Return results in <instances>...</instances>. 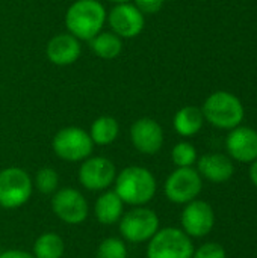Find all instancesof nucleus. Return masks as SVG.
<instances>
[{"mask_svg":"<svg viewBox=\"0 0 257 258\" xmlns=\"http://www.w3.org/2000/svg\"><path fill=\"white\" fill-rule=\"evenodd\" d=\"M35 187L44 194V195H50L55 194L59 187V175L53 168H41L36 174H35Z\"/></svg>","mask_w":257,"mask_h":258,"instance_id":"obj_22","label":"nucleus"},{"mask_svg":"<svg viewBox=\"0 0 257 258\" xmlns=\"http://www.w3.org/2000/svg\"><path fill=\"white\" fill-rule=\"evenodd\" d=\"M97 258H127V248L121 239L108 237L98 245Z\"/></svg>","mask_w":257,"mask_h":258,"instance_id":"obj_24","label":"nucleus"},{"mask_svg":"<svg viewBox=\"0 0 257 258\" xmlns=\"http://www.w3.org/2000/svg\"><path fill=\"white\" fill-rule=\"evenodd\" d=\"M197 168L198 174L212 183H224L230 180L235 172L232 160L220 153L201 156L197 162Z\"/></svg>","mask_w":257,"mask_h":258,"instance_id":"obj_16","label":"nucleus"},{"mask_svg":"<svg viewBox=\"0 0 257 258\" xmlns=\"http://www.w3.org/2000/svg\"><path fill=\"white\" fill-rule=\"evenodd\" d=\"M106 11L97 0H76L65 14L67 29L77 39H92L100 33Z\"/></svg>","mask_w":257,"mask_h":258,"instance_id":"obj_2","label":"nucleus"},{"mask_svg":"<svg viewBox=\"0 0 257 258\" xmlns=\"http://www.w3.org/2000/svg\"><path fill=\"white\" fill-rule=\"evenodd\" d=\"M0 258H35L32 254L26 252V251H20V249H9L0 254Z\"/></svg>","mask_w":257,"mask_h":258,"instance_id":"obj_27","label":"nucleus"},{"mask_svg":"<svg viewBox=\"0 0 257 258\" xmlns=\"http://www.w3.org/2000/svg\"><path fill=\"white\" fill-rule=\"evenodd\" d=\"M204 122V116L201 109L195 106H185L182 107L174 116V128L180 136H194L197 135Z\"/></svg>","mask_w":257,"mask_h":258,"instance_id":"obj_18","label":"nucleus"},{"mask_svg":"<svg viewBox=\"0 0 257 258\" xmlns=\"http://www.w3.org/2000/svg\"><path fill=\"white\" fill-rule=\"evenodd\" d=\"M229 154L241 163H253L257 159V132L250 127H235L227 136Z\"/></svg>","mask_w":257,"mask_h":258,"instance_id":"obj_14","label":"nucleus"},{"mask_svg":"<svg viewBox=\"0 0 257 258\" xmlns=\"http://www.w3.org/2000/svg\"><path fill=\"white\" fill-rule=\"evenodd\" d=\"M108 21L111 29L120 38L138 36L145 24L144 14L130 3H118L109 14Z\"/></svg>","mask_w":257,"mask_h":258,"instance_id":"obj_12","label":"nucleus"},{"mask_svg":"<svg viewBox=\"0 0 257 258\" xmlns=\"http://www.w3.org/2000/svg\"><path fill=\"white\" fill-rule=\"evenodd\" d=\"M118 133H120V125L115 118L100 116L92 122L89 136L92 142L97 145H109L117 139Z\"/></svg>","mask_w":257,"mask_h":258,"instance_id":"obj_20","label":"nucleus"},{"mask_svg":"<svg viewBox=\"0 0 257 258\" xmlns=\"http://www.w3.org/2000/svg\"><path fill=\"white\" fill-rule=\"evenodd\" d=\"M203 116L212 125L224 130L238 127L244 119V106L241 100L226 91H218L209 95L203 104Z\"/></svg>","mask_w":257,"mask_h":258,"instance_id":"obj_3","label":"nucleus"},{"mask_svg":"<svg viewBox=\"0 0 257 258\" xmlns=\"http://www.w3.org/2000/svg\"><path fill=\"white\" fill-rule=\"evenodd\" d=\"M250 178H251L253 184L257 187V159L251 163V168H250Z\"/></svg>","mask_w":257,"mask_h":258,"instance_id":"obj_28","label":"nucleus"},{"mask_svg":"<svg viewBox=\"0 0 257 258\" xmlns=\"http://www.w3.org/2000/svg\"><path fill=\"white\" fill-rule=\"evenodd\" d=\"M118 224L123 239L132 243L148 242L159 230L158 215L151 209L142 206L126 212L118 221Z\"/></svg>","mask_w":257,"mask_h":258,"instance_id":"obj_5","label":"nucleus"},{"mask_svg":"<svg viewBox=\"0 0 257 258\" xmlns=\"http://www.w3.org/2000/svg\"><path fill=\"white\" fill-rule=\"evenodd\" d=\"M192 258H226V251L220 243L209 242L201 245L198 249H194Z\"/></svg>","mask_w":257,"mask_h":258,"instance_id":"obj_25","label":"nucleus"},{"mask_svg":"<svg viewBox=\"0 0 257 258\" xmlns=\"http://www.w3.org/2000/svg\"><path fill=\"white\" fill-rule=\"evenodd\" d=\"M52 209L62 222L70 225H79L88 218V203L73 187L58 189L52 198Z\"/></svg>","mask_w":257,"mask_h":258,"instance_id":"obj_9","label":"nucleus"},{"mask_svg":"<svg viewBox=\"0 0 257 258\" xmlns=\"http://www.w3.org/2000/svg\"><path fill=\"white\" fill-rule=\"evenodd\" d=\"M0 254H2V251H0Z\"/></svg>","mask_w":257,"mask_h":258,"instance_id":"obj_30","label":"nucleus"},{"mask_svg":"<svg viewBox=\"0 0 257 258\" xmlns=\"http://www.w3.org/2000/svg\"><path fill=\"white\" fill-rule=\"evenodd\" d=\"M130 141L142 154H156L164 145V132L151 118H141L130 127Z\"/></svg>","mask_w":257,"mask_h":258,"instance_id":"obj_13","label":"nucleus"},{"mask_svg":"<svg viewBox=\"0 0 257 258\" xmlns=\"http://www.w3.org/2000/svg\"><path fill=\"white\" fill-rule=\"evenodd\" d=\"M182 227L189 237H204L208 236L215 224V215L211 204L201 200H194L186 204L182 212Z\"/></svg>","mask_w":257,"mask_h":258,"instance_id":"obj_11","label":"nucleus"},{"mask_svg":"<svg viewBox=\"0 0 257 258\" xmlns=\"http://www.w3.org/2000/svg\"><path fill=\"white\" fill-rule=\"evenodd\" d=\"M33 183L21 168H6L0 171V206L17 209L26 204L32 195Z\"/></svg>","mask_w":257,"mask_h":258,"instance_id":"obj_7","label":"nucleus"},{"mask_svg":"<svg viewBox=\"0 0 257 258\" xmlns=\"http://www.w3.org/2000/svg\"><path fill=\"white\" fill-rule=\"evenodd\" d=\"M111 2H115V3H127L129 0H111Z\"/></svg>","mask_w":257,"mask_h":258,"instance_id":"obj_29","label":"nucleus"},{"mask_svg":"<svg viewBox=\"0 0 257 258\" xmlns=\"http://www.w3.org/2000/svg\"><path fill=\"white\" fill-rule=\"evenodd\" d=\"M123 200L115 190H106L98 197L94 204V215L97 221L103 225L117 224L123 216Z\"/></svg>","mask_w":257,"mask_h":258,"instance_id":"obj_17","label":"nucleus"},{"mask_svg":"<svg viewBox=\"0 0 257 258\" xmlns=\"http://www.w3.org/2000/svg\"><path fill=\"white\" fill-rule=\"evenodd\" d=\"M191 237L179 228H164L148 240L147 258H192Z\"/></svg>","mask_w":257,"mask_h":258,"instance_id":"obj_4","label":"nucleus"},{"mask_svg":"<svg viewBox=\"0 0 257 258\" xmlns=\"http://www.w3.org/2000/svg\"><path fill=\"white\" fill-rule=\"evenodd\" d=\"M91 41L92 51L101 59H115L123 50V41L114 32H105L95 35Z\"/></svg>","mask_w":257,"mask_h":258,"instance_id":"obj_19","label":"nucleus"},{"mask_svg":"<svg viewBox=\"0 0 257 258\" xmlns=\"http://www.w3.org/2000/svg\"><path fill=\"white\" fill-rule=\"evenodd\" d=\"M94 142L83 128L65 127L53 138V151L65 162H83L92 153Z\"/></svg>","mask_w":257,"mask_h":258,"instance_id":"obj_6","label":"nucleus"},{"mask_svg":"<svg viewBox=\"0 0 257 258\" xmlns=\"http://www.w3.org/2000/svg\"><path fill=\"white\" fill-rule=\"evenodd\" d=\"M115 192L124 204L135 207L150 203L156 194L155 175L142 166H127L115 177Z\"/></svg>","mask_w":257,"mask_h":258,"instance_id":"obj_1","label":"nucleus"},{"mask_svg":"<svg viewBox=\"0 0 257 258\" xmlns=\"http://www.w3.org/2000/svg\"><path fill=\"white\" fill-rule=\"evenodd\" d=\"M165 0H135V6L142 14H156L162 9Z\"/></svg>","mask_w":257,"mask_h":258,"instance_id":"obj_26","label":"nucleus"},{"mask_svg":"<svg viewBox=\"0 0 257 258\" xmlns=\"http://www.w3.org/2000/svg\"><path fill=\"white\" fill-rule=\"evenodd\" d=\"M171 159L177 168H189L197 162V150L189 142H179L171 151Z\"/></svg>","mask_w":257,"mask_h":258,"instance_id":"obj_23","label":"nucleus"},{"mask_svg":"<svg viewBox=\"0 0 257 258\" xmlns=\"http://www.w3.org/2000/svg\"><path fill=\"white\" fill-rule=\"evenodd\" d=\"M201 175L192 166L177 168L165 181V195L174 204H188L201 192Z\"/></svg>","mask_w":257,"mask_h":258,"instance_id":"obj_8","label":"nucleus"},{"mask_svg":"<svg viewBox=\"0 0 257 258\" xmlns=\"http://www.w3.org/2000/svg\"><path fill=\"white\" fill-rule=\"evenodd\" d=\"M117 177L115 165L106 157L85 159L79 169L80 184L92 192L106 190Z\"/></svg>","mask_w":257,"mask_h":258,"instance_id":"obj_10","label":"nucleus"},{"mask_svg":"<svg viewBox=\"0 0 257 258\" xmlns=\"http://www.w3.org/2000/svg\"><path fill=\"white\" fill-rule=\"evenodd\" d=\"M64 240L56 233H44L33 243L35 258H61L64 255Z\"/></svg>","mask_w":257,"mask_h":258,"instance_id":"obj_21","label":"nucleus"},{"mask_svg":"<svg viewBox=\"0 0 257 258\" xmlns=\"http://www.w3.org/2000/svg\"><path fill=\"white\" fill-rule=\"evenodd\" d=\"M45 53L48 60L55 65H71L80 56V44L79 39L71 33H61L48 41Z\"/></svg>","mask_w":257,"mask_h":258,"instance_id":"obj_15","label":"nucleus"}]
</instances>
